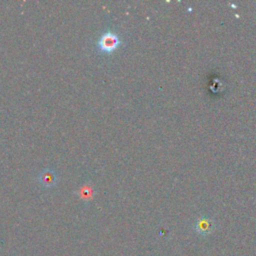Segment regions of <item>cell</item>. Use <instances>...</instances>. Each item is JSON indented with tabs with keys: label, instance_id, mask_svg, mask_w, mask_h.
<instances>
[{
	"label": "cell",
	"instance_id": "6da1fadb",
	"mask_svg": "<svg viewBox=\"0 0 256 256\" xmlns=\"http://www.w3.org/2000/svg\"><path fill=\"white\" fill-rule=\"evenodd\" d=\"M122 44L119 36L111 31L103 33L97 41V48L100 52L111 53Z\"/></svg>",
	"mask_w": 256,
	"mask_h": 256
},
{
	"label": "cell",
	"instance_id": "7a4b0ae2",
	"mask_svg": "<svg viewBox=\"0 0 256 256\" xmlns=\"http://www.w3.org/2000/svg\"><path fill=\"white\" fill-rule=\"evenodd\" d=\"M37 181L44 188H53L58 183V176L54 170L46 168L37 176Z\"/></svg>",
	"mask_w": 256,
	"mask_h": 256
},
{
	"label": "cell",
	"instance_id": "3957f363",
	"mask_svg": "<svg viewBox=\"0 0 256 256\" xmlns=\"http://www.w3.org/2000/svg\"><path fill=\"white\" fill-rule=\"evenodd\" d=\"M214 227L215 226H214L213 220L206 216H202L198 218L194 224L195 232L201 236H207L211 234L214 230Z\"/></svg>",
	"mask_w": 256,
	"mask_h": 256
},
{
	"label": "cell",
	"instance_id": "277c9868",
	"mask_svg": "<svg viewBox=\"0 0 256 256\" xmlns=\"http://www.w3.org/2000/svg\"><path fill=\"white\" fill-rule=\"evenodd\" d=\"M76 193L79 195V197H80L81 199L87 201V200H89V199L92 197V195H93V188H92V186H91L90 184H85V185L81 186L80 189H79V191H77Z\"/></svg>",
	"mask_w": 256,
	"mask_h": 256
}]
</instances>
